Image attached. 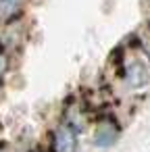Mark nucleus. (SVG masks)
<instances>
[{
  "label": "nucleus",
  "instance_id": "1",
  "mask_svg": "<svg viewBox=\"0 0 150 152\" xmlns=\"http://www.w3.org/2000/svg\"><path fill=\"white\" fill-rule=\"evenodd\" d=\"M77 150V133L73 127L63 125L56 131V152H75Z\"/></svg>",
  "mask_w": 150,
  "mask_h": 152
},
{
  "label": "nucleus",
  "instance_id": "2",
  "mask_svg": "<svg viewBox=\"0 0 150 152\" xmlns=\"http://www.w3.org/2000/svg\"><path fill=\"white\" fill-rule=\"evenodd\" d=\"M115 137H117V133L113 131V127H100L96 131V135H94V142H96V146L106 148V146H110L115 142Z\"/></svg>",
  "mask_w": 150,
  "mask_h": 152
},
{
  "label": "nucleus",
  "instance_id": "3",
  "mask_svg": "<svg viewBox=\"0 0 150 152\" xmlns=\"http://www.w3.org/2000/svg\"><path fill=\"white\" fill-rule=\"evenodd\" d=\"M146 71L140 67V65H133L131 69H129V75H127V81L131 83V86H142L144 81H146Z\"/></svg>",
  "mask_w": 150,
  "mask_h": 152
},
{
  "label": "nucleus",
  "instance_id": "4",
  "mask_svg": "<svg viewBox=\"0 0 150 152\" xmlns=\"http://www.w3.org/2000/svg\"><path fill=\"white\" fill-rule=\"evenodd\" d=\"M21 2V0H0V9H4V11H13V9H17V4Z\"/></svg>",
  "mask_w": 150,
  "mask_h": 152
},
{
  "label": "nucleus",
  "instance_id": "5",
  "mask_svg": "<svg viewBox=\"0 0 150 152\" xmlns=\"http://www.w3.org/2000/svg\"><path fill=\"white\" fill-rule=\"evenodd\" d=\"M4 65H7V61H4V56H0V71L4 69Z\"/></svg>",
  "mask_w": 150,
  "mask_h": 152
}]
</instances>
